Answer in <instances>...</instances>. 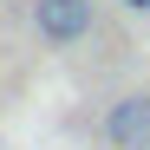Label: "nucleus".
<instances>
[{"label": "nucleus", "mask_w": 150, "mask_h": 150, "mask_svg": "<svg viewBox=\"0 0 150 150\" xmlns=\"http://www.w3.org/2000/svg\"><path fill=\"white\" fill-rule=\"evenodd\" d=\"M33 26H39V39H52V46H79L91 33V0H39V7H33Z\"/></svg>", "instance_id": "obj_1"}, {"label": "nucleus", "mask_w": 150, "mask_h": 150, "mask_svg": "<svg viewBox=\"0 0 150 150\" xmlns=\"http://www.w3.org/2000/svg\"><path fill=\"white\" fill-rule=\"evenodd\" d=\"M105 137L111 150H150V91H131L105 111Z\"/></svg>", "instance_id": "obj_2"}, {"label": "nucleus", "mask_w": 150, "mask_h": 150, "mask_svg": "<svg viewBox=\"0 0 150 150\" xmlns=\"http://www.w3.org/2000/svg\"><path fill=\"white\" fill-rule=\"evenodd\" d=\"M124 7H131V13H144V7H150V0H124Z\"/></svg>", "instance_id": "obj_3"}]
</instances>
